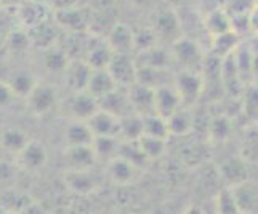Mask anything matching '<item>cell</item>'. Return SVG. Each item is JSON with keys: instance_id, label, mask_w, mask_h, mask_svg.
Returning <instances> with one entry per match:
<instances>
[{"instance_id": "obj_15", "label": "cell", "mask_w": 258, "mask_h": 214, "mask_svg": "<svg viewBox=\"0 0 258 214\" xmlns=\"http://www.w3.org/2000/svg\"><path fill=\"white\" fill-rule=\"evenodd\" d=\"M69 111L76 120L87 122L100 111V104H98L96 97H93L90 93L81 91V93H74V96L71 97Z\"/></svg>"}, {"instance_id": "obj_30", "label": "cell", "mask_w": 258, "mask_h": 214, "mask_svg": "<svg viewBox=\"0 0 258 214\" xmlns=\"http://www.w3.org/2000/svg\"><path fill=\"white\" fill-rule=\"evenodd\" d=\"M241 111L244 117L258 125V85H247L241 96Z\"/></svg>"}, {"instance_id": "obj_20", "label": "cell", "mask_w": 258, "mask_h": 214, "mask_svg": "<svg viewBox=\"0 0 258 214\" xmlns=\"http://www.w3.org/2000/svg\"><path fill=\"white\" fill-rule=\"evenodd\" d=\"M64 184L66 187L77 195H87L96 189L95 176L88 171H76V169H68L64 173Z\"/></svg>"}, {"instance_id": "obj_32", "label": "cell", "mask_w": 258, "mask_h": 214, "mask_svg": "<svg viewBox=\"0 0 258 214\" xmlns=\"http://www.w3.org/2000/svg\"><path fill=\"white\" fill-rule=\"evenodd\" d=\"M43 62H45V67L51 72H63L68 69L71 58L66 53L64 48L61 47H51L48 50L43 51Z\"/></svg>"}, {"instance_id": "obj_22", "label": "cell", "mask_w": 258, "mask_h": 214, "mask_svg": "<svg viewBox=\"0 0 258 214\" xmlns=\"http://www.w3.org/2000/svg\"><path fill=\"white\" fill-rule=\"evenodd\" d=\"M204 28L209 32V35L213 37H218V35L228 34L233 29V18H231L225 10L221 8H217V10H212L206 20H204Z\"/></svg>"}, {"instance_id": "obj_37", "label": "cell", "mask_w": 258, "mask_h": 214, "mask_svg": "<svg viewBox=\"0 0 258 214\" xmlns=\"http://www.w3.org/2000/svg\"><path fill=\"white\" fill-rule=\"evenodd\" d=\"M119 157L127 160V162H130V163H133L135 166H138L140 169L143 168V165L148 162V158L143 155V152H141L138 142H123L122 141Z\"/></svg>"}, {"instance_id": "obj_35", "label": "cell", "mask_w": 258, "mask_h": 214, "mask_svg": "<svg viewBox=\"0 0 258 214\" xmlns=\"http://www.w3.org/2000/svg\"><path fill=\"white\" fill-rule=\"evenodd\" d=\"M215 208H217V214H242L234 197V192L229 187L223 189L215 197Z\"/></svg>"}, {"instance_id": "obj_19", "label": "cell", "mask_w": 258, "mask_h": 214, "mask_svg": "<svg viewBox=\"0 0 258 214\" xmlns=\"http://www.w3.org/2000/svg\"><path fill=\"white\" fill-rule=\"evenodd\" d=\"M115 88H119V86L114 82V78L109 74V70L101 69V70H93L92 72V77H90V80H88V85H87L85 91L90 93L93 97H96V99L100 101L101 97L112 93Z\"/></svg>"}, {"instance_id": "obj_11", "label": "cell", "mask_w": 258, "mask_h": 214, "mask_svg": "<svg viewBox=\"0 0 258 214\" xmlns=\"http://www.w3.org/2000/svg\"><path fill=\"white\" fill-rule=\"evenodd\" d=\"M220 176L229 189L248 182V168L244 158L231 157L220 165Z\"/></svg>"}, {"instance_id": "obj_41", "label": "cell", "mask_w": 258, "mask_h": 214, "mask_svg": "<svg viewBox=\"0 0 258 214\" xmlns=\"http://www.w3.org/2000/svg\"><path fill=\"white\" fill-rule=\"evenodd\" d=\"M247 24H248V31L258 35V4H255L250 12L247 15Z\"/></svg>"}, {"instance_id": "obj_21", "label": "cell", "mask_w": 258, "mask_h": 214, "mask_svg": "<svg viewBox=\"0 0 258 214\" xmlns=\"http://www.w3.org/2000/svg\"><path fill=\"white\" fill-rule=\"evenodd\" d=\"M29 42L34 47L42 48L43 51L55 47V42L58 39V31L55 28V24H51L50 21H45L35 28H31L28 31Z\"/></svg>"}, {"instance_id": "obj_14", "label": "cell", "mask_w": 258, "mask_h": 214, "mask_svg": "<svg viewBox=\"0 0 258 214\" xmlns=\"http://www.w3.org/2000/svg\"><path fill=\"white\" fill-rule=\"evenodd\" d=\"M64 160L69 169L76 171H88L96 162L93 146H74L64 149Z\"/></svg>"}, {"instance_id": "obj_13", "label": "cell", "mask_w": 258, "mask_h": 214, "mask_svg": "<svg viewBox=\"0 0 258 214\" xmlns=\"http://www.w3.org/2000/svg\"><path fill=\"white\" fill-rule=\"evenodd\" d=\"M112 56H114V51L108 45L106 39L92 37L90 47H88V51H87L84 61L93 70H101V69H108Z\"/></svg>"}, {"instance_id": "obj_7", "label": "cell", "mask_w": 258, "mask_h": 214, "mask_svg": "<svg viewBox=\"0 0 258 214\" xmlns=\"http://www.w3.org/2000/svg\"><path fill=\"white\" fill-rule=\"evenodd\" d=\"M130 102L133 112L141 115V117H149L156 115V90L154 88L145 86L141 83H135L128 88Z\"/></svg>"}, {"instance_id": "obj_42", "label": "cell", "mask_w": 258, "mask_h": 214, "mask_svg": "<svg viewBox=\"0 0 258 214\" xmlns=\"http://www.w3.org/2000/svg\"><path fill=\"white\" fill-rule=\"evenodd\" d=\"M21 214H48L45 209H43L40 204H35V203H31V204H28L23 211H21Z\"/></svg>"}, {"instance_id": "obj_38", "label": "cell", "mask_w": 258, "mask_h": 214, "mask_svg": "<svg viewBox=\"0 0 258 214\" xmlns=\"http://www.w3.org/2000/svg\"><path fill=\"white\" fill-rule=\"evenodd\" d=\"M231 130H233V127H231V120L226 117V115H218V117L212 119L209 122V135L215 141L228 139L231 135Z\"/></svg>"}, {"instance_id": "obj_2", "label": "cell", "mask_w": 258, "mask_h": 214, "mask_svg": "<svg viewBox=\"0 0 258 214\" xmlns=\"http://www.w3.org/2000/svg\"><path fill=\"white\" fill-rule=\"evenodd\" d=\"M173 58L183 66V70H194L199 72L201 67H204V55L199 45L191 39L178 37L173 42Z\"/></svg>"}, {"instance_id": "obj_8", "label": "cell", "mask_w": 258, "mask_h": 214, "mask_svg": "<svg viewBox=\"0 0 258 214\" xmlns=\"http://www.w3.org/2000/svg\"><path fill=\"white\" fill-rule=\"evenodd\" d=\"M98 104H100L101 111L109 112V114L115 115L117 119H122V117H125V115L133 114L130 94H128V90H125V88H115L112 93L101 97V99L98 101Z\"/></svg>"}, {"instance_id": "obj_40", "label": "cell", "mask_w": 258, "mask_h": 214, "mask_svg": "<svg viewBox=\"0 0 258 214\" xmlns=\"http://www.w3.org/2000/svg\"><path fill=\"white\" fill-rule=\"evenodd\" d=\"M15 93L8 82H0V107H5L15 99Z\"/></svg>"}, {"instance_id": "obj_29", "label": "cell", "mask_w": 258, "mask_h": 214, "mask_svg": "<svg viewBox=\"0 0 258 214\" xmlns=\"http://www.w3.org/2000/svg\"><path fill=\"white\" fill-rule=\"evenodd\" d=\"M122 141L119 138H95L93 141V150L96 160L101 158L106 162H112L114 158L119 157V150H120Z\"/></svg>"}, {"instance_id": "obj_18", "label": "cell", "mask_w": 258, "mask_h": 214, "mask_svg": "<svg viewBox=\"0 0 258 214\" xmlns=\"http://www.w3.org/2000/svg\"><path fill=\"white\" fill-rule=\"evenodd\" d=\"M53 18H55L58 26L68 29L69 32H84L87 29V15L81 8H59L55 12Z\"/></svg>"}, {"instance_id": "obj_17", "label": "cell", "mask_w": 258, "mask_h": 214, "mask_svg": "<svg viewBox=\"0 0 258 214\" xmlns=\"http://www.w3.org/2000/svg\"><path fill=\"white\" fill-rule=\"evenodd\" d=\"M140 171L141 169L138 166H135L133 163L127 162V160H123L120 157L114 158L108 165L109 177L115 184H120V185H128V184L137 182L140 177Z\"/></svg>"}, {"instance_id": "obj_9", "label": "cell", "mask_w": 258, "mask_h": 214, "mask_svg": "<svg viewBox=\"0 0 258 214\" xmlns=\"http://www.w3.org/2000/svg\"><path fill=\"white\" fill-rule=\"evenodd\" d=\"M181 107H183V102L175 88V83L161 86L156 90V115L168 120L178 109H181Z\"/></svg>"}, {"instance_id": "obj_28", "label": "cell", "mask_w": 258, "mask_h": 214, "mask_svg": "<svg viewBox=\"0 0 258 214\" xmlns=\"http://www.w3.org/2000/svg\"><path fill=\"white\" fill-rule=\"evenodd\" d=\"M239 45H241V42H239L237 32L231 31L228 34L218 35V37L212 39V53H213V56L218 59H226L228 56L233 55Z\"/></svg>"}, {"instance_id": "obj_31", "label": "cell", "mask_w": 258, "mask_h": 214, "mask_svg": "<svg viewBox=\"0 0 258 214\" xmlns=\"http://www.w3.org/2000/svg\"><path fill=\"white\" fill-rule=\"evenodd\" d=\"M234 192V197L237 200L239 208H241L242 214H250L258 208V193L253 190V187L245 182L242 185H237L234 189H231Z\"/></svg>"}, {"instance_id": "obj_12", "label": "cell", "mask_w": 258, "mask_h": 214, "mask_svg": "<svg viewBox=\"0 0 258 214\" xmlns=\"http://www.w3.org/2000/svg\"><path fill=\"white\" fill-rule=\"evenodd\" d=\"M93 69L82 59H73L64 70V80L68 86L74 93H81L87 90L88 80L92 77Z\"/></svg>"}, {"instance_id": "obj_45", "label": "cell", "mask_w": 258, "mask_h": 214, "mask_svg": "<svg viewBox=\"0 0 258 214\" xmlns=\"http://www.w3.org/2000/svg\"><path fill=\"white\" fill-rule=\"evenodd\" d=\"M252 72H253V78H258V50H253V58H252Z\"/></svg>"}, {"instance_id": "obj_24", "label": "cell", "mask_w": 258, "mask_h": 214, "mask_svg": "<svg viewBox=\"0 0 258 214\" xmlns=\"http://www.w3.org/2000/svg\"><path fill=\"white\" fill-rule=\"evenodd\" d=\"M145 131V120L138 114H130L120 119L119 139L123 142H137Z\"/></svg>"}, {"instance_id": "obj_5", "label": "cell", "mask_w": 258, "mask_h": 214, "mask_svg": "<svg viewBox=\"0 0 258 214\" xmlns=\"http://www.w3.org/2000/svg\"><path fill=\"white\" fill-rule=\"evenodd\" d=\"M15 158L16 165L26 169V171H37V169L45 166L48 160V152L47 147L43 146V142L37 139H31Z\"/></svg>"}, {"instance_id": "obj_4", "label": "cell", "mask_w": 258, "mask_h": 214, "mask_svg": "<svg viewBox=\"0 0 258 214\" xmlns=\"http://www.w3.org/2000/svg\"><path fill=\"white\" fill-rule=\"evenodd\" d=\"M56 101H58L56 88L48 83H37L31 91V94L26 97L29 111L35 115L48 114L56 105Z\"/></svg>"}, {"instance_id": "obj_44", "label": "cell", "mask_w": 258, "mask_h": 214, "mask_svg": "<svg viewBox=\"0 0 258 214\" xmlns=\"http://www.w3.org/2000/svg\"><path fill=\"white\" fill-rule=\"evenodd\" d=\"M183 214H206V209H204L202 206H199V204H191V206Z\"/></svg>"}, {"instance_id": "obj_6", "label": "cell", "mask_w": 258, "mask_h": 214, "mask_svg": "<svg viewBox=\"0 0 258 214\" xmlns=\"http://www.w3.org/2000/svg\"><path fill=\"white\" fill-rule=\"evenodd\" d=\"M106 42L114 53L130 55L135 48V32L125 23H114L106 35Z\"/></svg>"}, {"instance_id": "obj_33", "label": "cell", "mask_w": 258, "mask_h": 214, "mask_svg": "<svg viewBox=\"0 0 258 214\" xmlns=\"http://www.w3.org/2000/svg\"><path fill=\"white\" fill-rule=\"evenodd\" d=\"M145 120V131L143 136L149 138H157L167 141L170 136V130H168V122L159 115H149V117H143Z\"/></svg>"}, {"instance_id": "obj_3", "label": "cell", "mask_w": 258, "mask_h": 214, "mask_svg": "<svg viewBox=\"0 0 258 214\" xmlns=\"http://www.w3.org/2000/svg\"><path fill=\"white\" fill-rule=\"evenodd\" d=\"M175 88L181 97L183 105L189 107L204 93V78L199 72H194V70H181L175 77Z\"/></svg>"}, {"instance_id": "obj_10", "label": "cell", "mask_w": 258, "mask_h": 214, "mask_svg": "<svg viewBox=\"0 0 258 214\" xmlns=\"http://www.w3.org/2000/svg\"><path fill=\"white\" fill-rule=\"evenodd\" d=\"M87 125L95 138H119L120 119L109 112L100 109L90 120H87Z\"/></svg>"}, {"instance_id": "obj_16", "label": "cell", "mask_w": 258, "mask_h": 214, "mask_svg": "<svg viewBox=\"0 0 258 214\" xmlns=\"http://www.w3.org/2000/svg\"><path fill=\"white\" fill-rule=\"evenodd\" d=\"M18 16H20L21 23L28 26V29H31L48 21L50 12L45 4L37 2V0H23L20 10H18Z\"/></svg>"}, {"instance_id": "obj_23", "label": "cell", "mask_w": 258, "mask_h": 214, "mask_svg": "<svg viewBox=\"0 0 258 214\" xmlns=\"http://www.w3.org/2000/svg\"><path fill=\"white\" fill-rule=\"evenodd\" d=\"M167 122H168V130H170V136L189 135L196 125L194 114L186 105H183L181 109H178Z\"/></svg>"}, {"instance_id": "obj_46", "label": "cell", "mask_w": 258, "mask_h": 214, "mask_svg": "<svg viewBox=\"0 0 258 214\" xmlns=\"http://www.w3.org/2000/svg\"><path fill=\"white\" fill-rule=\"evenodd\" d=\"M0 214H18V212L12 211V209H7V208H0Z\"/></svg>"}, {"instance_id": "obj_25", "label": "cell", "mask_w": 258, "mask_h": 214, "mask_svg": "<svg viewBox=\"0 0 258 214\" xmlns=\"http://www.w3.org/2000/svg\"><path fill=\"white\" fill-rule=\"evenodd\" d=\"M64 139L68 147H74V146H92L95 136L93 133L88 128L87 122L76 120L74 123H71L66 133H64Z\"/></svg>"}, {"instance_id": "obj_39", "label": "cell", "mask_w": 258, "mask_h": 214, "mask_svg": "<svg viewBox=\"0 0 258 214\" xmlns=\"http://www.w3.org/2000/svg\"><path fill=\"white\" fill-rule=\"evenodd\" d=\"M7 42L12 43L13 50H24L31 43L28 32H13L12 35H8Z\"/></svg>"}, {"instance_id": "obj_48", "label": "cell", "mask_w": 258, "mask_h": 214, "mask_svg": "<svg viewBox=\"0 0 258 214\" xmlns=\"http://www.w3.org/2000/svg\"><path fill=\"white\" fill-rule=\"evenodd\" d=\"M7 39H5V32L2 31V29H0V45H2V43L5 42Z\"/></svg>"}, {"instance_id": "obj_34", "label": "cell", "mask_w": 258, "mask_h": 214, "mask_svg": "<svg viewBox=\"0 0 258 214\" xmlns=\"http://www.w3.org/2000/svg\"><path fill=\"white\" fill-rule=\"evenodd\" d=\"M8 83H10L16 97H24L26 99L39 82L29 72H18L16 75L12 77V80Z\"/></svg>"}, {"instance_id": "obj_26", "label": "cell", "mask_w": 258, "mask_h": 214, "mask_svg": "<svg viewBox=\"0 0 258 214\" xmlns=\"http://www.w3.org/2000/svg\"><path fill=\"white\" fill-rule=\"evenodd\" d=\"M168 59H170L168 53L154 45L151 48L138 51L137 64L138 67H148V69H167Z\"/></svg>"}, {"instance_id": "obj_36", "label": "cell", "mask_w": 258, "mask_h": 214, "mask_svg": "<svg viewBox=\"0 0 258 214\" xmlns=\"http://www.w3.org/2000/svg\"><path fill=\"white\" fill-rule=\"evenodd\" d=\"M138 146L141 149L143 155L149 160H156L159 157H162L167 147V141L157 139V138H149V136H141L138 141Z\"/></svg>"}, {"instance_id": "obj_47", "label": "cell", "mask_w": 258, "mask_h": 214, "mask_svg": "<svg viewBox=\"0 0 258 214\" xmlns=\"http://www.w3.org/2000/svg\"><path fill=\"white\" fill-rule=\"evenodd\" d=\"M4 154H7L5 150H4V146H2V141H0V162L4 160Z\"/></svg>"}, {"instance_id": "obj_1", "label": "cell", "mask_w": 258, "mask_h": 214, "mask_svg": "<svg viewBox=\"0 0 258 214\" xmlns=\"http://www.w3.org/2000/svg\"><path fill=\"white\" fill-rule=\"evenodd\" d=\"M109 74L119 88H132L138 80V64L132 58V55H119L114 53V56L108 66Z\"/></svg>"}, {"instance_id": "obj_27", "label": "cell", "mask_w": 258, "mask_h": 214, "mask_svg": "<svg viewBox=\"0 0 258 214\" xmlns=\"http://www.w3.org/2000/svg\"><path fill=\"white\" fill-rule=\"evenodd\" d=\"M0 141H2L4 150L7 154H13L15 157L26 147L31 141L28 133H24L20 128H7L0 133Z\"/></svg>"}, {"instance_id": "obj_43", "label": "cell", "mask_w": 258, "mask_h": 214, "mask_svg": "<svg viewBox=\"0 0 258 214\" xmlns=\"http://www.w3.org/2000/svg\"><path fill=\"white\" fill-rule=\"evenodd\" d=\"M10 176H12V166L8 165L5 160H2V162H0V181L8 179Z\"/></svg>"}]
</instances>
